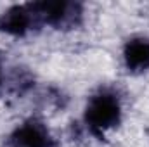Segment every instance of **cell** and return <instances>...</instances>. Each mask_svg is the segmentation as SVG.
I'll list each match as a JSON object with an SVG mask.
<instances>
[{
  "instance_id": "1",
  "label": "cell",
  "mask_w": 149,
  "mask_h": 147,
  "mask_svg": "<svg viewBox=\"0 0 149 147\" xmlns=\"http://www.w3.org/2000/svg\"><path fill=\"white\" fill-rule=\"evenodd\" d=\"M120 116H121L120 101L109 92H101L94 95L85 109V121L90 126V130L97 135H102L106 130L118 125Z\"/></svg>"
},
{
  "instance_id": "2",
  "label": "cell",
  "mask_w": 149,
  "mask_h": 147,
  "mask_svg": "<svg viewBox=\"0 0 149 147\" xmlns=\"http://www.w3.org/2000/svg\"><path fill=\"white\" fill-rule=\"evenodd\" d=\"M30 9L37 19V23L50 24L56 28L70 26L80 17V5L64 2V0H52V2H35L30 3Z\"/></svg>"
},
{
  "instance_id": "3",
  "label": "cell",
  "mask_w": 149,
  "mask_h": 147,
  "mask_svg": "<svg viewBox=\"0 0 149 147\" xmlns=\"http://www.w3.org/2000/svg\"><path fill=\"white\" fill-rule=\"evenodd\" d=\"M38 24L30 3L26 5H14L0 16V31H5L14 37H21L31 30V26Z\"/></svg>"
},
{
  "instance_id": "4",
  "label": "cell",
  "mask_w": 149,
  "mask_h": 147,
  "mask_svg": "<svg viewBox=\"0 0 149 147\" xmlns=\"http://www.w3.org/2000/svg\"><path fill=\"white\" fill-rule=\"evenodd\" d=\"M50 142L47 130L37 121H28L17 126L10 135L12 147H50Z\"/></svg>"
},
{
  "instance_id": "5",
  "label": "cell",
  "mask_w": 149,
  "mask_h": 147,
  "mask_svg": "<svg viewBox=\"0 0 149 147\" xmlns=\"http://www.w3.org/2000/svg\"><path fill=\"white\" fill-rule=\"evenodd\" d=\"M125 64L132 71H146L149 69V40L134 38L125 45L123 50Z\"/></svg>"
},
{
  "instance_id": "6",
  "label": "cell",
  "mask_w": 149,
  "mask_h": 147,
  "mask_svg": "<svg viewBox=\"0 0 149 147\" xmlns=\"http://www.w3.org/2000/svg\"><path fill=\"white\" fill-rule=\"evenodd\" d=\"M0 83H2V66H0Z\"/></svg>"
}]
</instances>
